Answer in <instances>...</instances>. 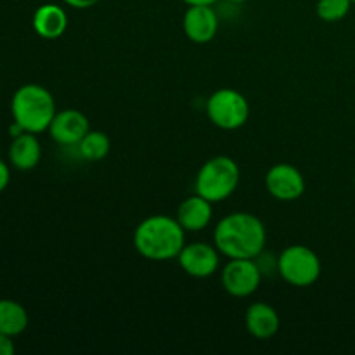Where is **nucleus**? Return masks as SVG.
I'll list each match as a JSON object with an SVG mask.
<instances>
[{"mask_svg": "<svg viewBox=\"0 0 355 355\" xmlns=\"http://www.w3.org/2000/svg\"><path fill=\"white\" fill-rule=\"evenodd\" d=\"M354 182H355V177H354Z\"/></svg>", "mask_w": 355, "mask_h": 355, "instance_id": "nucleus-24", "label": "nucleus"}, {"mask_svg": "<svg viewBox=\"0 0 355 355\" xmlns=\"http://www.w3.org/2000/svg\"><path fill=\"white\" fill-rule=\"evenodd\" d=\"M211 215H214L211 201L205 200L200 194H194V196H189L180 203L175 218L182 225L184 231L198 232L203 231L210 224Z\"/></svg>", "mask_w": 355, "mask_h": 355, "instance_id": "nucleus-14", "label": "nucleus"}, {"mask_svg": "<svg viewBox=\"0 0 355 355\" xmlns=\"http://www.w3.org/2000/svg\"><path fill=\"white\" fill-rule=\"evenodd\" d=\"M42 148L38 142L37 134L23 132V134L12 137V142L9 146V162L12 163L14 168L26 170L35 168L40 163Z\"/></svg>", "mask_w": 355, "mask_h": 355, "instance_id": "nucleus-15", "label": "nucleus"}, {"mask_svg": "<svg viewBox=\"0 0 355 355\" xmlns=\"http://www.w3.org/2000/svg\"><path fill=\"white\" fill-rule=\"evenodd\" d=\"M266 241V225L245 211L225 215L214 232L215 248L227 259H255L263 252Z\"/></svg>", "mask_w": 355, "mask_h": 355, "instance_id": "nucleus-1", "label": "nucleus"}, {"mask_svg": "<svg viewBox=\"0 0 355 355\" xmlns=\"http://www.w3.org/2000/svg\"><path fill=\"white\" fill-rule=\"evenodd\" d=\"M279 314L276 309L270 307L269 304L263 302H257L252 304L246 311L245 315V326L252 336L259 340L272 338L277 331H279Z\"/></svg>", "mask_w": 355, "mask_h": 355, "instance_id": "nucleus-12", "label": "nucleus"}, {"mask_svg": "<svg viewBox=\"0 0 355 355\" xmlns=\"http://www.w3.org/2000/svg\"><path fill=\"white\" fill-rule=\"evenodd\" d=\"M179 263L184 272L196 279H205L217 272L218 269V250L207 243H193L186 245L179 253Z\"/></svg>", "mask_w": 355, "mask_h": 355, "instance_id": "nucleus-9", "label": "nucleus"}, {"mask_svg": "<svg viewBox=\"0 0 355 355\" xmlns=\"http://www.w3.org/2000/svg\"><path fill=\"white\" fill-rule=\"evenodd\" d=\"M266 187L276 200L295 201L305 193V179L293 165L279 163L267 172Z\"/></svg>", "mask_w": 355, "mask_h": 355, "instance_id": "nucleus-8", "label": "nucleus"}, {"mask_svg": "<svg viewBox=\"0 0 355 355\" xmlns=\"http://www.w3.org/2000/svg\"><path fill=\"white\" fill-rule=\"evenodd\" d=\"M9 180H10V172H9V166L6 165V162L0 159V193L6 191V187L9 186Z\"/></svg>", "mask_w": 355, "mask_h": 355, "instance_id": "nucleus-21", "label": "nucleus"}, {"mask_svg": "<svg viewBox=\"0 0 355 355\" xmlns=\"http://www.w3.org/2000/svg\"><path fill=\"white\" fill-rule=\"evenodd\" d=\"M352 0H318L315 14L326 23H338L350 12Z\"/></svg>", "mask_w": 355, "mask_h": 355, "instance_id": "nucleus-18", "label": "nucleus"}, {"mask_svg": "<svg viewBox=\"0 0 355 355\" xmlns=\"http://www.w3.org/2000/svg\"><path fill=\"white\" fill-rule=\"evenodd\" d=\"M187 6H214L217 0H182Z\"/></svg>", "mask_w": 355, "mask_h": 355, "instance_id": "nucleus-22", "label": "nucleus"}, {"mask_svg": "<svg viewBox=\"0 0 355 355\" xmlns=\"http://www.w3.org/2000/svg\"><path fill=\"white\" fill-rule=\"evenodd\" d=\"M182 23L184 33L194 44H208L218 30V17L211 6H189Z\"/></svg>", "mask_w": 355, "mask_h": 355, "instance_id": "nucleus-11", "label": "nucleus"}, {"mask_svg": "<svg viewBox=\"0 0 355 355\" xmlns=\"http://www.w3.org/2000/svg\"><path fill=\"white\" fill-rule=\"evenodd\" d=\"M12 118L24 132L40 134L49 130L55 116V101L45 87L28 83L14 92L10 101Z\"/></svg>", "mask_w": 355, "mask_h": 355, "instance_id": "nucleus-3", "label": "nucleus"}, {"mask_svg": "<svg viewBox=\"0 0 355 355\" xmlns=\"http://www.w3.org/2000/svg\"><path fill=\"white\" fill-rule=\"evenodd\" d=\"M66 6L73 7V9H90L96 3H99L101 0H62Z\"/></svg>", "mask_w": 355, "mask_h": 355, "instance_id": "nucleus-20", "label": "nucleus"}, {"mask_svg": "<svg viewBox=\"0 0 355 355\" xmlns=\"http://www.w3.org/2000/svg\"><path fill=\"white\" fill-rule=\"evenodd\" d=\"M239 184V166L229 156H215L208 159L196 175V194L211 203H218L231 196Z\"/></svg>", "mask_w": 355, "mask_h": 355, "instance_id": "nucleus-4", "label": "nucleus"}, {"mask_svg": "<svg viewBox=\"0 0 355 355\" xmlns=\"http://www.w3.org/2000/svg\"><path fill=\"white\" fill-rule=\"evenodd\" d=\"M262 272L253 259H231L222 270V286L231 297H252L260 286Z\"/></svg>", "mask_w": 355, "mask_h": 355, "instance_id": "nucleus-7", "label": "nucleus"}, {"mask_svg": "<svg viewBox=\"0 0 355 355\" xmlns=\"http://www.w3.org/2000/svg\"><path fill=\"white\" fill-rule=\"evenodd\" d=\"M111 149V141L104 132L89 130L78 142V151L87 162H101L107 156Z\"/></svg>", "mask_w": 355, "mask_h": 355, "instance_id": "nucleus-17", "label": "nucleus"}, {"mask_svg": "<svg viewBox=\"0 0 355 355\" xmlns=\"http://www.w3.org/2000/svg\"><path fill=\"white\" fill-rule=\"evenodd\" d=\"M28 328V312L14 300H0V333L17 336Z\"/></svg>", "mask_w": 355, "mask_h": 355, "instance_id": "nucleus-16", "label": "nucleus"}, {"mask_svg": "<svg viewBox=\"0 0 355 355\" xmlns=\"http://www.w3.org/2000/svg\"><path fill=\"white\" fill-rule=\"evenodd\" d=\"M68 28V14L61 6L44 3L33 14V30L45 40H55L62 37Z\"/></svg>", "mask_w": 355, "mask_h": 355, "instance_id": "nucleus-13", "label": "nucleus"}, {"mask_svg": "<svg viewBox=\"0 0 355 355\" xmlns=\"http://www.w3.org/2000/svg\"><path fill=\"white\" fill-rule=\"evenodd\" d=\"M277 270L291 286L307 288L312 286L321 276V259L309 246H288L279 255Z\"/></svg>", "mask_w": 355, "mask_h": 355, "instance_id": "nucleus-5", "label": "nucleus"}, {"mask_svg": "<svg viewBox=\"0 0 355 355\" xmlns=\"http://www.w3.org/2000/svg\"><path fill=\"white\" fill-rule=\"evenodd\" d=\"M227 2H232V3H241V2H245V0H227Z\"/></svg>", "mask_w": 355, "mask_h": 355, "instance_id": "nucleus-23", "label": "nucleus"}, {"mask_svg": "<svg viewBox=\"0 0 355 355\" xmlns=\"http://www.w3.org/2000/svg\"><path fill=\"white\" fill-rule=\"evenodd\" d=\"M89 130V120L78 110L59 111V113H55L54 120L51 121V127H49L51 137L61 146L78 144Z\"/></svg>", "mask_w": 355, "mask_h": 355, "instance_id": "nucleus-10", "label": "nucleus"}, {"mask_svg": "<svg viewBox=\"0 0 355 355\" xmlns=\"http://www.w3.org/2000/svg\"><path fill=\"white\" fill-rule=\"evenodd\" d=\"M134 246L139 255L153 262H165L179 257L186 246V231L179 220L166 215L144 218L134 232Z\"/></svg>", "mask_w": 355, "mask_h": 355, "instance_id": "nucleus-2", "label": "nucleus"}, {"mask_svg": "<svg viewBox=\"0 0 355 355\" xmlns=\"http://www.w3.org/2000/svg\"><path fill=\"white\" fill-rule=\"evenodd\" d=\"M352 2H354V3H355V0H352Z\"/></svg>", "mask_w": 355, "mask_h": 355, "instance_id": "nucleus-25", "label": "nucleus"}, {"mask_svg": "<svg viewBox=\"0 0 355 355\" xmlns=\"http://www.w3.org/2000/svg\"><path fill=\"white\" fill-rule=\"evenodd\" d=\"M207 114L215 127L236 130L250 116V104L241 92L234 89H218L208 97Z\"/></svg>", "mask_w": 355, "mask_h": 355, "instance_id": "nucleus-6", "label": "nucleus"}, {"mask_svg": "<svg viewBox=\"0 0 355 355\" xmlns=\"http://www.w3.org/2000/svg\"><path fill=\"white\" fill-rule=\"evenodd\" d=\"M14 350L16 349H14L12 336L0 333V355H12Z\"/></svg>", "mask_w": 355, "mask_h": 355, "instance_id": "nucleus-19", "label": "nucleus"}]
</instances>
